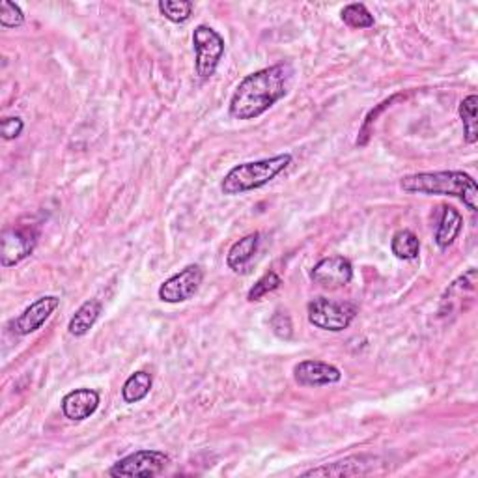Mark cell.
I'll use <instances>...</instances> for the list:
<instances>
[{
  "label": "cell",
  "mask_w": 478,
  "mask_h": 478,
  "mask_svg": "<svg viewBox=\"0 0 478 478\" xmlns=\"http://www.w3.org/2000/svg\"><path fill=\"white\" fill-rule=\"evenodd\" d=\"M372 456H349L333 464H323L316 469L305 471L303 476H362L369 474L374 469Z\"/></svg>",
  "instance_id": "12"
},
{
  "label": "cell",
  "mask_w": 478,
  "mask_h": 478,
  "mask_svg": "<svg viewBox=\"0 0 478 478\" xmlns=\"http://www.w3.org/2000/svg\"><path fill=\"white\" fill-rule=\"evenodd\" d=\"M100 408V393L94 389H76L62 398V413L69 420H84Z\"/></svg>",
  "instance_id": "13"
},
{
  "label": "cell",
  "mask_w": 478,
  "mask_h": 478,
  "mask_svg": "<svg viewBox=\"0 0 478 478\" xmlns=\"http://www.w3.org/2000/svg\"><path fill=\"white\" fill-rule=\"evenodd\" d=\"M391 251L398 260H415L418 259L420 242L411 230H398L393 235Z\"/></svg>",
  "instance_id": "18"
},
{
  "label": "cell",
  "mask_w": 478,
  "mask_h": 478,
  "mask_svg": "<svg viewBox=\"0 0 478 478\" xmlns=\"http://www.w3.org/2000/svg\"><path fill=\"white\" fill-rule=\"evenodd\" d=\"M315 284L325 290H339L347 286L354 279V266L344 256H329L320 260L310 273Z\"/></svg>",
  "instance_id": "8"
},
{
  "label": "cell",
  "mask_w": 478,
  "mask_h": 478,
  "mask_svg": "<svg viewBox=\"0 0 478 478\" xmlns=\"http://www.w3.org/2000/svg\"><path fill=\"white\" fill-rule=\"evenodd\" d=\"M476 107H478V98L474 94L467 96L462 103H459V118H462L464 122V135L469 144H474L478 140Z\"/></svg>",
  "instance_id": "19"
},
{
  "label": "cell",
  "mask_w": 478,
  "mask_h": 478,
  "mask_svg": "<svg viewBox=\"0 0 478 478\" xmlns=\"http://www.w3.org/2000/svg\"><path fill=\"white\" fill-rule=\"evenodd\" d=\"M342 21L349 28H370L374 27V15L364 4H347L342 10Z\"/></svg>",
  "instance_id": "21"
},
{
  "label": "cell",
  "mask_w": 478,
  "mask_h": 478,
  "mask_svg": "<svg viewBox=\"0 0 478 478\" xmlns=\"http://www.w3.org/2000/svg\"><path fill=\"white\" fill-rule=\"evenodd\" d=\"M25 23V13L23 10L10 3V0H3L0 3V25L4 28H17Z\"/></svg>",
  "instance_id": "23"
},
{
  "label": "cell",
  "mask_w": 478,
  "mask_h": 478,
  "mask_svg": "<svg viewBox=\"0 0 478 478\" xmlns=\"http://www.w3.org/2000/svg\"><path fill=\"white\" fill-rule=\"evenodd\" d=\"M36 234L23 228H8L0 239V264L3 267H12L21 264L34 252Z\"/></svg>",
  "instance_id": "9"
},
{
  "label": "cell",
  "mask_w": 478,
  "mask_h": 478,
  "mask_svg": "<svg viewBox=\"0 0 478 478\" xmlns=\"http://www.w3.org/2000/svg\"><path fill=\"white\" fill-rule=\"evenodd\" d=\"M101 315V303L98 299H88L84 301L76 315H73V318L69 320V325H68V331L69 335L73 337H84L88 331L94 327V323L98 322Z\"/></svg>",
  "instance_id": "15"
},
{
  "label": "cell",
  "mask_w": 478,
  "mask_h": 478,
  "mask_svg": "<svg viewBox=\"0 0 478 478\" xmlns=\"http://www.w3.org/2000/svg\"><path fill=\"white\" fill-rule=\"evenodd\" d=\"M157 8L163 17L178 25L189 21L193 15V3L189 0H161Z\"/></svg>",
  "instance_id": "20"
},
{
  "label": "cell",
  "mask_w": 478,
  "mask_h": 478,
  "mask_svg": "<svg viewBox=\"0 0 478 478\" xmlns=\"http://www.w3.org/2000/svg\"><path fill=\"white\" fill-rule=\"evenodd\" d=\"M202 281H204V271L200 266L191 264L159 286V299L171 305L189 301L198 291Z\"/></svg>",
  "instance_id": "7"
},
{
  "label": "cell",
  "mask_w": 478,
  "mask_h": 478,
  "mask_svg": "<svg viewBox=\"0 0 478 478\" xmlns=\"http://www.w3.org/2000/svg\"><path fill=\"white\" fill-rule=\"evenodd\" d=\"M259 245H260V234L259 232L247 234L245 237L239 239V242H235L228 251V256H227L228 267L235 273H243L247 269V266L251 264V260L254 259L256 251H259Z\"/></svg>",
  "instance_id": "14"
},
{
  "label": "cell",
  "mask_w": 478,
  "mask_h": 478,
  "mask_svg": "<svg viewBox=\"0 0 478 478\" xmlns=\"http://www.w3.org/2000/svg\"><path fill=\"white\" fill-rule=\"evenodd\" d=\"M152 383L154 381H152V376L148 372L140 370V372L131 374L123 383V389H122L123 402L125 403H137V402L144 400L152 391Z\"/></svg>",
  "instance_id": "17"
},
{
  "label": "cell",
  "mask_w": 478,
  "mask_h": 478,
  "mask_svg": "<svg viewBox=\"0 0 478 478\" xmlns=\"http://www.w3.org/2000/svg\"><path fill=\"white\" fill-rule=\"evenodd\" d=\"M193 45L196 52V73L200 79H210L225 54V40L217 30L198 25L193 32Z\"/></svg>",
  "instance_id": "5"
},
{
  "label": "cell",
  "mask_w": 478,
  "mask_h": 478,
  "mask_svg": "<svg viewBox=\"0 0 478 478\" xmlns=\"http://www.w3.org/2000/svg\"><path fill=\"white\" fill-rule=\"evenodd\" d=\"M271 329L273 333L277 335L279 339H284V340H290L291 339V333H293V327H291V320L290 316L286 315V312H275L273 318H271Z\"/></svg>",
  "instance_id": "24"
},
{
  "label": "cell",
  "mask_w": 478,
  "mask_h": 478,
  "mask_svg": "<svg viewBox=\"0 0 478 478\" xmlns=\"http://www.w3.org/2000/svg\"><path fill=\"white\" fill-rule=\"evenodd\" d=\"M291 164V154H281L262 161H251L234 167L220 183V191L228 196L243 195L247 191L267 186Z\"/></svg>",
  "instance_id": "3"
},
{
  "label": "cell",
  "mask_w": 478,
  "mask_h": 478,
  "mask_svg": "<svg viewBox=\"0 0 478 478\" xmlns=\"http://www.w3.org/2000/svg\"><path fill=\"white\" fill-rule=\"evenodd\" d=\"M23 127H25V123L21 118L8 116L3 120V123H0V131H3L4 140H13L23 133Z\"/></svg>",
  "instance_id": "25"
},
{
  "label": "cell",
  "mask_w": 478,
  "mask_h": 478,
  "mask_svg": "<svg viewBox=\"0 0 478 478\" xmlns=\"http://www.w3.org/2000/svg\"><path fill=\"white\" fill-rule=\"evenodd\" d=\"M60 299L57 296H45L36 299L28 308H25L23 315L13 320V331L17 335H30L34 331H38L49 318L54 310L59 308Z\"/></svg>",
  "instance_id": "10"
},
{
  "label": "cell",
  "mask_w": 478,
  "mask_h": 478,
  "mask_svg": "<svg viewBox=\"0 0 478 478\" xmlns=\"http://www.w3.org/2000/svg\"><path fill=\"white\" fill-rule=\"evenodd\" d=\"M293 378L303 387H320V385H331L339 383L342 378V372L335 364H329L323 361H301L296 369H293Z\"/></svg>",
  "instance_id": "11"
},
{
  "label": "cell",
  "mask_w": 478,
  "mask_h": 478,
  "mask_svg": "<svg viewBox=\"0 0 478 478\" xmlns=\"http://www.w3.org/2000/svg\"><path fill=\"white\" fill-rule=\"evenodd\" d=\"M357 315V307L352 303H337L325 298H316L307 305L308 322L323 331H344L354 322Z\"/></svg>",
  "instance_id": "4"
},
{
  "label": "cell",
  "mask_w": 478,
  "mask_h": 478,
  "mask_svg": "<svg viewBox=\"0 0 478 478\" xmlns=\"http://www.w3.org/2000/svg\"><path fill=\"white\" fill-rule=\"evenodd\" d=\"M169 464V456L161 450H137L130 456L122 458L113 467L108 469V474L120 476H144L150 478L159 474Z\"/></svg>",
  "instance_id": "6"
},
{
  "label": "cell",
  "mask_w": 478,
  "mask_h": 478,
  "mask_svg": "<svg viewBox=\"0 0 478 478\" xmlns=\"http://www.w3.org/2000/svg\"><path fill=\"white\" fill-rule=\"evenodd\" d=\"M291 81L290 64H275L254 71L237 84L230 100V116L235 120H254L281 101Z\"/></svg>",
  "instance_id": "1"
},
{
  "label": "cell",
  "mask_w": 478,
  "mask_h": 478,
  "mask_svg": "<svg viewBox=\"0 0 478 478\" xmlns=\"http://www.w3.org/2000/svg\"><path fill=\"white\" fill-rule=\"evenodd\" d=\"M464 227V217L459 215V211H456L454 208L447 206L443 208V215H441L439 227L435 232V243L439 249H449L454 239L458 237V234L462 232Z\"/></svg>",
  "instance_id": "16"
},
{
  "label": "cell",
  "mask_w": 478,
  "mask_h": 478,
  "mask_svg": "<svg viewBox=\"0 0 478 478\" xmlns=\"http://www.w3.org/2000/svg\"><path fill=\"white\" fill-rule=\"evenodd\" d=\"M400 187L413 195H434V196H454L471 211L478 210V187L473 176L462 171H441V172H418L403 176Z\"/></svg>",
  "instance_id": "2"
},
{
  "label": "cell",
  "mask_w": 478,
  "mask_h": 478,
  "mask_svg": "<svg viewBox=\"0 0 478 478\" xmlns=\"http://www.w3.org/2000/svg\"><path fill=\"white\" fill-rule=\"evenodd\" d=\"M281 284H283V281H281L279 275L275 273V271H269V273L264 275V277H260L259 281H256V284L249 290L247 299L252 301V303L254 301H260L262 298L267 296V293L277 290Z\"/></svg>",
  "instance_id": "22"
}]
</instances>
